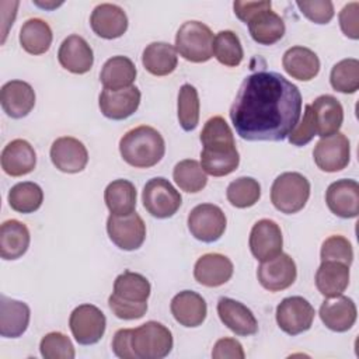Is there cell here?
Listing matches in <instances>:
<instances>
[{
    "instance_id": "43",
    "label": "cell",
    "mask_w": 359,
    "mask_h": 359,
    "mask_svg": "<svg viewBox=\"0 0 359 359\" xmlns=\"http://www.w3.org/2000/svg\"><path fill=\"white\" fill-rule=\"evenodd\" d=\"M39 351L45 359H73L76 355L70 338L59 331L46 334L41 339Z\"/></svg>"
},
{
    "instance_id": "15",
    "label": "cell",
    "mask_w": 359,
    "mask_h": 359,
    "mask_svg": "<svg viewBox=\"0 0 359 359\" xmlns=\"http://www.w3.org/2000/svg\"><path fill=\"white\" fill-rule=\"evenodd\" d=\"M283 237L279 224L271 219L258 220L250 233L251 254L259 262L271 259L282 252Z\"/></svg>"
},
{
    "instance_id": "44",
    "label": "cell",
    "mask_w": 359,
    "mask_h": 359,
    "mask_svg": "<svg viewBox=\"0 0 359 359\" xmlns=\"http://www.w3.org/2000/svg\"><path fill=\"white\" fill-rule=\"evenodd\" d=\"M320 258H321V262L337 261V262H342V264L351 266V264L353 261L352 244L344 236H338V234L330 236L328 238L324 240V243L321 245Z\"/></svg>"
},
{
    "instance_id": "17",
    "label": "cell",
    "mask_w": 359,
    "mask_h": 359,
    "mask_svg": "<svg viewBox=\"0 0 359 359\" xmlns=\"http://www.w3.org/2000/svg\"><path fill=\"white\" fill-rule=\"evenodd\" d=\"M140 104V90L130 86L122 90L104 88L98 98V105L104 116L112 121H122L133 115Z\"/></svg>"
},
{
    "instance_id": "20",
    "label": "cell",
    "mask_w": 359,
    "mask_h": 359,
    "mask_svg": "<svg viewBox=\"0 0 359 359\" xmlns=\"http://www.w3.org/2000/svg\"><path fill=\"white\" fill-rule=\"evenodd\" d=\"M57 60L63 69L74 74L90 72L94 63V53L88 42L80 35H69L57 50Z\"/></svg>"
},
{
    "instance_id": "18",
    "label": "cell",
    "mask_w": 359,
    "mask_h": 359,
    "mask_svg": "<svg viewBox=\"0 0 359 359\" xmlns=\"http://www.w3.org/2000/svg\"><path fill=\"white\" fill-rule=\"evenodd\" d=\"M325 202L338 217L352 219L359 213V184L355 180H338L327 188Z\"/></svg>"
},
{
    "instance_id": "39",
    "label": "cell",
    "mask_w": 359,
    "mask_h": 359,
    "mask_svg": "<svg viewBox=\"0 0 359 359\" xmlns=\"http://www.w3.org/2000/svg\"><path fill=\"white\" fill-rule=\"evenodd\" d=\"M213 55L219 63L227 67L238 66L243 60L244 52L237 34L230 29L217 32L213 39Z\"/></svg>"
},
{
    "instance_id": "46",
    "label": "cell",
    "mask_w": 359,
    "mask_h": 359,
    "mask_svg": "<svg viewBox=\"0 0 359 359\" xmlns=\"http://www.w3.org/2000/svg\"><path fill=\"white\" fill-rule=\"evenodd\" d=\"M316 123L311 112L310 104L304 107V114L300 122L296 123V126L289 132L287 139L289 143L293 146H304L307 144L314 136H316Z\"/></svg>"
},
{
    "instance_id": "45",
    "label": "cell",
    "mask_w": 359,
    "mask_h": 359,
    "mask_svg": "<svg viewBox=\"0 0 359 359\" xmlns=\"http://www.w3.org/2000/svg\"><path fill=\"white\" fill-rule=\"evenodd\" d=\"M302 14L316 24H328L334 17V4L330 0L296 1Z\"/></svg>"
},
{
    "instance_id": "5",
    "label": "cell",
    "mask_w": 359,
    "mask_h": 359,
    "mask_svg": "<svg viewBox=\"0 0 359 359\" xmlns=\"http://www.w3.org/2000/svg\"><path fill=\"white\" fill-rule=\"evenodd\" d=\"M119 153L129 165L150 168L164 157L165 143L157 129L140 125L128 130L121 137Z\"/></svg>"
},
{
    "instance_id": "48",
    "label": "cell",
    "mask_w": 359,
    "mask_h": 359,
    "mask_svg": "<svg viewBox=\"0 0 359 359\" xmlns=\"http://www.w3.org/2000/svg\"><path fill=\"white\" fill-rule=\"evenodd\" d=\"M212 358L215 359H244L245 353L243 345L234 338H220L216 341L212 349Z\"/></svg>"
},
{
    "instance_id": "8",
    "label": "cell",
    "mask_w": 359,
    "mask_h": 359,
    "mask_svg": "<svg viewBox=\"0 0 359 359\" xmlns=\"http://www.w3.org/2000/svg\"><path fill=\"white\" fill-rule=\"evenodd\" d=\"M142 201L144 209L157 219L174 216L182 203L180 192L163 177H154L146 182L142 192Z\"/></svg>"
},
{
    "instance_id": "9",
    "label": "cell",
    "mask_w": 359,
    "mask_h": 359,
    "mask_svg": "<svg viewBox=\"0 0 359 359\" xmlns=\"http://www.w3.org/2000/svg\"><path fill=\"white\" fill-rule=\"evenodd\" d=\"M226 224L224 212L213 203L196 205L188 215V229L202 243L217 241L223 236Z\"/></svg>"
},
{
    "instance_id": "21",
    "label": "cell",
    "mask_w": 359,
    "mask_h": 359,
    "mask_svg": "<svg viewBox=\"0 0 359 359\" xmlns=\"http://www.w3.org/2000/svg\"><path fill=\"white\" fill-rule=\"evenodd\" d=\"M217 314L220 321L236 335L247 337L258 331V321L252 311L230 297H220L217 302Z\"/></svg>"
},
{
    "instance_id": "33",
    "label": "cell",
    "mask_w": 359,
    "mask_h": 359,
    "mask_svg": "<svg viewBox=\"0 0 359 359\" xmlns=\"http://www.w3.org/2000/svg\"><path fill=\"white\" fill-rule=\"evenodd\" d=\"M136 66L126 56H112L109 57L100 73V81L104 88L108 90H122L128 88L136 80Z\"/></svg>"
},
{
    "instance_id": "7",
    "label": "cell",
    "mask_w": 359,
    "mask_h": 359,
    "mask_svg": "<svg viewBox=\"0 0 359 359\" xmlns=\"http://www.w3.org/2000/svg\"><path fill=\"white\" fill-rule=\"evenodd\" d=\"M310 198V182L300 172H283L271 187V202L282 213L300 212Z\"/></svg>"
},
{
    "instance_id": "23",
    "label": "cell",
    "mask_w": 359,
    "mask_h": 359,
    "mask_svg": "<svg viewBox=\"0 0 359 359\" xmlns=\"http://www.w3.org/2000/svg\"><path fill=\"white\" fill-rule=\"evenodd\" d=\"M0 104L8 116L14 119L24 118L35 105V91L27 81H7L0 90Z\"/></svg>"
},
{
    "instance_id": "29",
    "label": "cell",
    "mask_w": 359,
    "mask_h": 359,
    "mask_svg": "<svg viewBox=\"0 0 359 359\" xmlns=\"http://www.w3.org/2000/svg\"><path fill=\"white\" fill-rule=\"evenodd\" d=\"M283 69L289 76L300 81L313 80L320 72V59L306 46H292L282 57Z\"/></svg>"
},
{
    "instance_id": "27",
    "label": "cell",
    "mask_w": 359,
    "mask_h": 359,
    "mask_svg": "<svg viewBox=\"0 0 359 359\" xmlns=\"http://www.w3.org/2000/svg\"><path fill=\"white\" fill-rule=\"evenodd\" d=\"M310 107L316 123V133L320 137H327L339 132L344 122V108L335 97L328 94L320 95L310 104Z\"/></svg>"
},
{
    "instance_id": "4",
    "label": "cell",
    "mask_w": 359,
    "mask_h": 359,
    "mask_svg": "<svg viewBox=\"0 0 359 359\" xmlns=\"http://www.w3.org/2000/svg\"><path fill=\"white\" fill-rule=\"evenodd\" d=\"M150 290L151 286L146 276L125 271L114 282V292L108 297V306L121 320L142 318L147 311Z\"/></svg>"
},
{
    "instance_id": "31",
    "label": "cell",
    "mask_w": 359,
    "mask_h": 359,
    "mask_svg": "<svg viewBox=\"0 0 359 359\" xmlns=\"http://www.w3.org/2000/svg\"><path fill=\"white\" fill-rule=\"evenodd\" d=\"M247 25L251 38L259 45H273L285 35V22L271 7L252 15Z\"/></svg>"
},
{
    "instance_id": "28",
    "label": "cell",
    "mask_w": 359,
    "mask_h": 359,
    "mask_svg": "<svg viewBox=\"0 0 359 359\" xmlns=\"http://www.w3.org/2000/svg\"><path fill=\"white\" fill-rule=\"evenodd\" d=\"M31 311L27 303L0 296V335L4 338L21 337L29 324Z\"/></svg>"
},
{
    "instance_id": "14",
    "label": "cell",
    "mask_w": 359,
    "mask_h": 359,
    "mask_svg": "<svg viewBox=\"0 0 359 359\" xmlns=\"http://www.w3.org/2000/svg\"><path fill=\"white\" fill-rule=\"evenodd\" d=\"M257 276L261 286L269 292H280L292 286L297 276V269L293 258L289 254L280 252L276 257L259 264Z\"/></svg>"
},
{
    "instance_id": "41",
    "label": "cell",
    "mask_w": 359,
    "mask_h": 359,
    "mask_svg": "<svg viewBox=\"0 0 359 359\" xmlns=\"http://www.w3.org/2000/svg\"><path fill=\"white\" fill-rule=\"evenodd\" d=\"M226 196L230 205L234 208H251L261 196V185L252 177H240L229 184Z\"/></svg>"
},
{
    "instance_id": "25",
    "label": "cell",
    "mask_w": 359,
    "mask_h": 359,
    "mask_svg": "<svg viewBox=\"0 0 359 359\" xmlns=\"http://www.w3.org/2000/svg\"><path fill=\"white\" fill-rule=\"evenodd\" d=\"M0 163L7 175L22 177L34 171L36 165V154L29 142L24 139H14L4 146Z\"/></svg>"
},
{
    "instance_id": "32",
    "label": "cell",
    "mask_w": 359,
    "mask_h": 359,
    "mask_svg": "<svg viewBox=\"0 0 359 359\" xmlns=\"http://www.w3.org/2000/svg\"><path fill=\"white\" fill-rule=\"evenodd\" d=\"M349 285V266L337 261H324L316 272V286L327 297L342 294Z\"/></svg>"
},
{
    "instance_id": "24",
    "label": "cell",
    "mask_w": 359,
    "mask_h": 359,
    "mask_svg": "<svg viewBox=\"0 0 359 359\" xmlns=\"http://www.w3.org/2000/svg\"><path fill=\"white\" fill-rule=\"evenodd\" d=\"M318 314L327 328L335 332H345L356 321V306L351 297L339 294L324 300Z\"/></svg>"
},
{
    "instance_id": "2",
    "label": "cell",
    "mask_w": 359,
    "mask_h": 359,
    "mask_svg": "<svg viewBox=\"0 0 359 359\" xmlns=\"http://www.w3.org/2000/svg\"><path fill=\"white\" fill-rule=\"evenodd\" d=\"M171 331L157 321L137 328H121L112 339V351L121 359H161L172 349Z\"/></svg>"
},
{
    "instance_id": "12",
    "label": "cell",
    "mask_w": 359,
    "mask_h": 359,
    "mask_svg": "<svg viewBox=\"0 0 359 359\" xmlns=\"http://www.w3.org/2000/svg\"><path fill=\"white\" fill-rule=\"evenodd\" d=\"M276 323L289 335H299L310 330L314 321V307L302 296L283 299L276 307Z\"/></svg>"
},
{
    "instance_id": "49",
    "label": "cell",
    "mask_w": 359,
    "mask_h": 359,
    "mask_svg": "<svg viewBox=\"0 0 359 359\" xmlns=\"http://www.w3.org/2000/svg\"><path fill=\"white\" fill-rule=\"evenodd\" d=\"M272 7V3L269 0H262V1H234L233 8L234 14L237 15L238 20L243 22H248V20L255 15L258 11Z\"/></svg>"
},
{
    "instance_id": "38",
    "label": "cell",
    "mask_w": 359,
    "mask_h": 359,
    "mask_svg": "<svg viewBox=\"0 0 359 359\" xmlns=\"http://www.w3.org/2000/svg\"><path fill=\"white\" fill-rule=\"evenodd\" d=\"M172 178L180 189L188 194H196L202 191L208 184V177L201 163L192 158L181 160L177 163L172 171Z\"/></svg>"
},
{
    "instance_id": "26",
    "label": "cell",
    "mask_w": 359,
    "mask_h": 359,
    "mask_svg": "<svg viewBox=\"0 0 359 359\" xmlns=\"http://www.w3.org/2000/svg\"><path fill=\"white\" fill-rule=\"evenodd\" d=\"M171 314L175 321L184 327H199L208 314L205 299L194 290H182L177 293L170 304Z\"/></svg>"
},
{
    "instance_id": "37",
    "label": "cell",
    "mask_w": 359,
    "mask_h": 359,
    "mask_svg": "<svg viewBox=\"0 0 359 359\" xmlns=\"http://www.w3.org/2000/svg\"><path fill=\"white\" fill-rule=\"evenodd\" d=\"M7 199L13 210L18 213H34L43 202V191L38 184L24 181L11 187Z\"/></svg>"
},
{
    "instance_id": "30",
    "label": "cell",
    "mask_w": 359,
    "mask_h": 359,
    "mask_svg": "<svg viewBox=\"0 0 359 359\" xmlns=\"http://www.w3.org/2000/svg\"><path fill=\"white\" fill-rule=\"evenodd\" d=\"M28 227L20 220H6L0 227V257L6 261L21 258L29 247Z\"/></svg>"
},
{
    "instance_id": "19",
    "label": "cell",
    "mask_w": 359,
    "mask_h": 359,
    "mask_svg": "<svg viewBox=\"0 0 359 359\" xmlns=\"http://www.w3.org/2000/svg\"><path fill=\"white\" fill-rule=\"evenodd\" d=\"M90 25L95 35L104 39L122 36L128 29V15L122 7L112 3H101L90 15Z\"/></svg>"
},
{
    "instance_id": "35",
    "label": "cell",
    "mask_w": 359,
    "mask_h": 359,
    "mask_svg": "<svg viewBox=\"0 0 359 359\" xmlns=\"http://www.w3.org/2000/svg\"><path fill=\"white\" fill-rule=\"evenodd\" d=\"M52 38L53 35L49 24L41 18L27 20L20 29V43L22 49L31 55H42L48 52Z\"/></svg>"
},
{
    "instance_id": "40",
    "label": "cell",
    "mask_w": 359,
    "mask_h": 359,
    "mask_svg": "<svg viewBox=\"0 0 359 359\" xmlns=\"http://www.w3.org/2000/svg\"><path fill=\"white\" fill-rule=\"evenodd\" d=\"M331 87L342 94H353L359 88V60L342 59L334 65L330 74Z\"/></svg>"
},
{
    "instance_id": "13",
    "label": "cell",
    "mask_w": 359,
    "mask_h": 359,
    "mask_svg": "<svg viewBox=\"0 0 359 359\" xmlns=\"http://www.w3.org/2000/svg\"><path fill=\"white\" fill-rule=\"evenodd\" d=\"M314 163L321 171L337 172L344 170L349 164L351 144L349 139L337 132L331 136L321 137L313 151Z\"/></svg>"
},
{
    "instance_id": "6",
    "label": "cell",
    "mask_w": 359,
    "mask_h": 359,
    "mask_svg": "<svg viewBox=\"0 0 359 359\" xmlns=\"http://www.w3.org/2000/svg\"><path fill=\"white\" fill-rule=\"evenodd\" d=\"M213 32L201 21L184 22L175 35V50L192 63L208 62L213 56Z\"/></svg>"
},
{
    "instance_id": "11",
    "label": "cell",
    "mask_w": 359,
    "mask_h": 359,
    "mask_svg": "<svg viewBox=\"0 0 359 359\" xmlns=\"http://www.w3.org/2000/svg\"><path fill=\"white\" fill-rule=\"evenodd\" d=\"M107 318L94 304L77 306L69 318V327L80 345L97 344L105 332Z\"/></svg>"
},
{
    "instance_id": "16",
    "label": "cell",
    "mask_w": 359,
    "mask_h": 359,
    "mask_svg": "<svg viewBox=\"0 0 359 359\" xmlns=\"http://www.w3.org/2000/svg\"><path fill=\"white\" fill-rule=\"evenodd\" d=\"M50 160L59 171L76 174L86 168L88 163V151L79 139L62 136L50 146Z\"/></svg>"
},
{
    "instance_id": "36",
    "label": "cell",
    "mask_w": 359,
    "mask_h": 359,
    "mask_svg": "<svg viewBox=\"0 0 359 359\" xmlns=\"http://www.w3.org/2000/svg\"><path fill=\"white\" fill-rule=\"evenodd\" d=\"M104 201L111 215H129L136 208V188L128 180H115L107 185Z\"/></svg>"
},
{
    "instance_id": "42",
    "label": "cell",
    "mask_w": 359,
    "mask_h": 359,
    "mask_svg": "<svg viewBox=\"0 0 359 359\" xmlns=\"http://www.w3.org/2000/svg\"><path fill=\"white\" fill-rule=\"evenodd\" d=\"M177 115L184 130L191 132L199 123V97L198 91L191 84H182L178 91Z\"/></svg>"
},
{
    "instance_id": "10",
    "label": "cell",
    "mask_w": 359,
    "mask_h": 359,
    "mask_svg": "<svg viewBox=\"0 0 359 359\" xmlns=\"http://www.w3.org/2000/svg\"><path fill=\"white\" fill-rule=\"evenodd\" d=\"M109 240L121 250L135 251L142 247L146 238V224L139 213L109 215L107 220Z\"/></svg>"
},
{
    "instance_id": "47",
    "label": "cell",
    "mask_w": 359,
    "mask_h": 359,
    "mask_svg": "<svg viewBox=\"0 0 359 359\" xmlns=\"http://www.w3.org/2000/svg\"><path fill=\"white\" fill-rule=\"evenodd\" d=\"M339 25L342 32L351 38L358 39L359 38V3L352 1L342 7L339 11Z\"/></svg>"
},
{
    "instance_id": "34",
    "label": "cell",
    "mask_w": 359,
    "mask_h": 359,
    "mask_svg": "<svg viewBox=\"0 0 359 359\" xmlns=\"http://www.w3.org/2000/svg\"><path fill=\"white\" fill-rule=\"evenodd\" d=\"M142 63L153 76H168L178 65L175 46L167 42H151L143 50Z\"/></svg>"
},
{
    "instance_id": "50",
    "label": "cell",
    "mask_w": 359,
    "mask_h": 359,
    "mask_svg": "<svg viewBox=\"0 0 359 359\" xmlns=\"http://www.w3.org/2000/svg\"><path fill=\"white\" fill-rule=\"evenodd\" d=\"M35 4L39 6V7H43V8H53V7L60 6L62 3H53V4H50V3H39V1H35Z\"/></svg>"
},
{
    "instance_id": "22",
    "label": "cell",
    "mask_w": 359,
    "mask_h": 359,
    "mask_svg": "<svg viewBox=\"0 0 359 359\" xmlns=\"http://www.w3.org/2000/svg\"><path fill=\"white\" fill-rule=\"evenodd\" d=\"M234 266L230 258L219 252H209L198 258L194 266L195 280L206 287H217L230 280Z\"/></svg>"
},
{
    "instance_id": "3",
    "label": "cell",
    "mask_w": 359,
    "mask_h": 359,
    "mask_svg": "<svg viewBox=\"0 0 359 359\" xmlns=\"http://www.w3.org/2000/svg\"><path fill=\"white\" fill-rule=\"evenodd\" d=\"M201 165L212 177H224L237 170L240 154L229 123L216 115L206 121L201 132Z\"/></svg>"
},
{
    "instance_id": "1",
    "label": "cell",
    "mask_w": 359,
    "mask_h": 359,
    "mask_svg": "<svg viewBox=\"0 0 359 359\" xmlns=\"http://www.w3.org/2000/svg\"><path fill=\"white\" fill-rule=\"evenodd\" d=\"M229 115L241 139L279 142L300 119L302 94L276 72H255L243 80Z\"/></svg>"
}]
</instances>
